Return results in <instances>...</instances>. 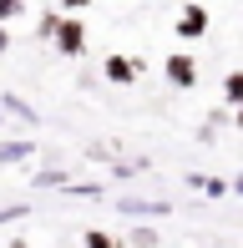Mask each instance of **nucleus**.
Wrapping results in <instances>:
<instances>
[{"instance_id": "nucleus-14", "label": "nucleus", "mask_w": 243, "mask_h": 248, "mask_svg": "<svg viewBox=\"0 0 243 248\" xmlns=\"http://www.w3.org/2000/svg\"><path fill=\"white\" fill-rule=\"evenodd\" d=\"M61 183H66V172H41L36 177V187H61Z\"/></svg>"}, {"instance_id": "nucleus-12", "label": "nucleus", "mask_w": 243, "mask_h": 248, "mask_svg": "<svg viewBox=\"0 0 243 248\" xmlns=\"http://www.w3.org/2000/svg\"><path fill=\"white\" fill-rule=\"evenodd\" d=\"M132 243H137V248H157V233H152V228H137V233H132Z\"/></svg>"}, {"instance_id": "nucleus-16", "label": "nucleus", "mask_w": 243, "mask_h": 248, "mask_svg": "<svg viewBox=\"0 0 243 248\" xmlns=\"http://www.w3.org/2000/svg\"><path fill=\"white\" fill-rule=\"evenodd\" d=\"M61 5H66V10H86L91 0H61Z\"/></svg>"}, {"instance_id": "nucleus-5", "label": "nucleus", "mask_w": 243, "mask_h": 248, "mask_svg": "<svg viewBox=\"0 0 243 248\" xmlns=\"http://www.w3.org/2000/svg\"><path fill=\"white\" fill-rule=\"evenodd\" d=\"M187 187H197L203 198H223V193H233V187H228L223 177H213V172H193V177H187Z\"/></svg>"}, {"instance_id": "nucleus-3", "label": "nucleus", "mask_w": 243, "mask_h": 248, "mask_svg": "<svg viewBox=\"0 0 243 248\" xmlns=\"http://www.w3.org/2000/svg\"><path fill=\"white\" fill-rule=\"evenodd\" d=\"M208 26H213V20H208V10L203 5H182V16H178V41H203L208 36Z\"/></svg>"}, {"instance_id": "nucleus-19", "label": "nucleus", "mask_w": 243, "mask_h": 248, "mask_svg": "<svg viewBox=\"0 0 243 248\" xmlns=\"http://www.w3.org/2000/svg\"><path fill=\"white\" fill-rule=\"evenodd\" d=\"M0 122H5V107H0Z\"/></svg>"}, {"instance_id": "nucleus-1", "label": "nucleus", "mask_w": 243, "mask_h": 248, "mask_svg": "<svg viewBox=\"0 0 243 248\" xmlns=\"http://www.w3.org/2000/svg\"><path fill=\"white\" fill-rule=\"evenodd\" d=\"M51 41H56V51H61V56H81V51H86V26H81L76 16H61V20H56V36H51Z\"/></svg>"}, {"instance_id": "nucleus-13", "label": "nucleus", "mask_w": 243, "mask_h": 248, "mask_svg": "<svg viewBox=\"0 0 243 248\" xmlns=\"http://www.w3.org/2000/svg\"><path fill=\"white\" fill-rule=\"evenodd\" d=\"M56 20H61V16H41V26H36V36H46V41H51V36H56Z\"/></svg>"}, {"instance_id": "nucleus-8", "label": "nucleus", "mask_w": 243, "mask_h": 248, "mask_svg": "<svg viewBox=\"0 0 243 248\" xmlns=\"http://www.w3.org/2000/svg\"><path fill=\"white\" fill-rule=\"evenodd\" d=\"M122 213H142V218H167V202H137V198H127V202H122Z\"/></svg>"}, {"instance_id": "nucleus-17", "label": "nucleus", "mask_w": 243, "mask_h": 248, "mask_svg": "<svg viewBox=\"0 0 243 248\" xmlns=\"http://www.w3.org/2000/svg\"><path fill=\"white\" fill-rule=\"evenodd\" d=\"M233 122H238V132H243V101H238V111H233Z\"/></svg>"}, {"instance_id": "nucleus-18", "label": "nucleus", "mask_w": 243, "mask_h": 248, "mask_svg": "<svg viewBox=\"0 0 243 248\" xmlns=\"http://www.w3.org/2000/svg\"><path fill=\"white\" fill-rule=\"evenodd\" d=\"M233 193H238V198H243V177H238V183H233Z\"/></svg>"}, {"instance_id": "nucleus-6", "label": "nucleus", "mask_w": 243, "mask_h": 248, "mask_svg": "<svg viewBox=\"0 0 243 248\" xmlns=\"http://www.w3.org/2000/svg\"><path fill=\"white\" fill-rule=\"evenodd\" d=\"M30 152H36V142H30V137H15V142H0V167H10V162H26Z\"/></svg>"}, {"instance_id": "nucleus-10", "label": "nucleus", "mask_w": 243, "mask_h": 248, "mask_svg": "<svg viewBox=\"0 0 243 248\" xmlns=\"http://www.w3.org/2000/svg\"><path fill=\"white\" fill-rule=\"evenodd\" d=\"M86 248H122V243H112L102 228H91V233H86Z\"/></svg>"}, {"instance_id": "nucleus-7", "label": "nucleus", "mask_w": 243, "mask_h": 248, "mask_svg": "<svg viewBox=\"0 0 243 248\" xmlns=\"http://www.w3.org/2000/svg\"><path fill=\"white\" fill-rule=\"evenodd\" d=\"M0 107H5V117H20V122H41V117H36V107H26V101H20L15 92H5V96H0Z\"/></svg>"}, {"instance_id": "nucleus-15", "label": "nucleus", "mask_w": 243, "mask_h": 248, "mask_svg": "<svg viewBox=\"0 0 243 248\" xmlns=\"http://www.w3.org/2000/svg\"><path fill=\"white\" fill-rule=\"evenodd\" d=\"M10 51V31H5V20H0V56Z\"/></svg>"}, {"instance_id": "nucleus-11", "label": "nucleus", "mask_w": 243, "mask_h": 248, "mask_svg": "<svg viewBox=\"0 0 243 248\" xmlns=\"http://www.w3.org/2000/svg\"><path fill=\"white\" fill-rule=\"evenodd\" d=\"M20 10H26V0H0V20H15Z\"/></svg>"}, {"instance_id": "nucleus-4", "label": "nucleus", "mask_w": 243, "mask_h": 248, "mask_svg": "<svg viewBox=\"0 0 243 248\" xmlns=\"http://www.w3.org/2000/svg\"><path fill=\"white\" fill-rule=\"evenodd\" d=\"M106 81H117V86H127V81H137L142 76V61H132V56H106Z\"/></svg>"}, {"instance_id": "nucleus-9", "label": "nucleus", "mask_w": 243, "mask_h": 248, "mask_svg": "<svg viewBox=\"0 0 243 248\" xmlns=\"http://www.w3.org/2000/svg\"><path fill=\"white\" fill-rule=\"evenodd\" d=\"M223 96H228V107H238V101H243V71H228V76H223Z\"/></svg>"}, {"instance_id": "nucleus-2", "label": "nucleus", "mask_w": 243, "mask_h": 248, "mask_svg": "<svg viewBox=\"0 0 243 248\" xmlns=\"http://www.w3.org/2000/svg\"><path fill=\"white\" fill-rule=\"evenodd\" d=\"M162 71H167V81L178 86V92H187V86H197V76H203V71H197V61H193L187 51L167 56V61H162Z\"/></svg>"}]
</instances>
